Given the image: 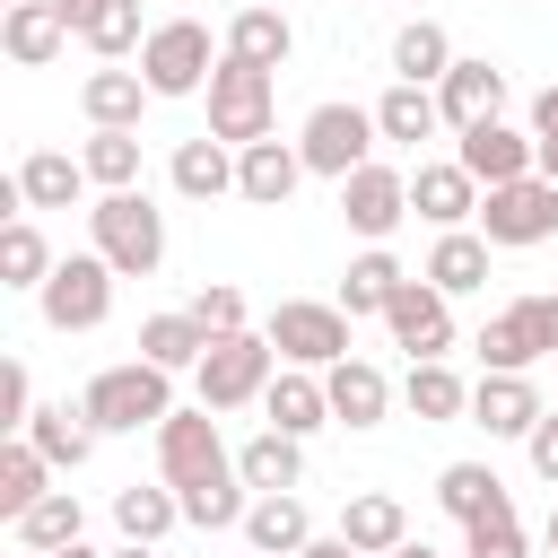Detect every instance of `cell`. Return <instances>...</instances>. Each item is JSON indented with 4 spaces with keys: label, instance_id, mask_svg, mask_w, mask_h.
Returning a JSON list of instances; mask_svg holds the SVG:
<instances>
[{
    "label": "cell",
    "instance_id": "6da1fadb",
    "mask_svg": "<svg viewBox=\"0 0 558 558\" xmlns=\"http://www.w3.org/2000/svg\"><path fill=\"white\" fill-rule=\"evenodd\" d=\"M157 480H166L174 497H192V488H235V480H244L235 453H227V436H218V410H209V401L166 410V427H157Z\"/></svg>",
    "mask_w": 558,
    "mask_h": 558
},
{
    "label": "cell",
    "instance_id": "7a4b0ae2",
    "mask_svg": "<svg viewBox=\"0 0 558 558\" xmlns=\"http://www.w3.org/2000/svg\"><path fill=\"white\" fill-rule=\"evenodd\" d=\"M87 235H96V253L122 270V279H148L157 262H166V209L131 183V192H96L87 201Z\"/></svg>",
    "mask_w": 558,
    "mask_h": 558
},
{
    "label": "cell",
    "instance_id": "3957f363",
    "mask_svg": "<svg viewBox=\"0 0 558 558\" xmlns=\"http://www.w3.org/2000/svg\"><path fill=\"white\" fill-rule=\"evenodd\" d=\"M471 349H480V375H532L541 357L558 366V288H532L506 314H488Z\"/></svg>",
    "mask_w": 558,
    "mask_h": 558
},
{
    "label": "cell",
    "instance_id": "277c9868",
    "mask_svg": "<svg viewBox=\"0 0 558 558\" xmlns=\"http://www.w3.org/2000/svg\"><path fill=\"white\" fill-rule=\"evenodd\" d=\"M78 401H87L96 436H140V427H166V410H174V375L148 366V357H122V366H105Z\"/></svg>",
    "mask_w": 558,
    "mask_h": 558
},
{
    "label": "cell",
    "instance_id": "5b68a950",
    "mask_svg": "<svg viewBox=\"0 0 558 558\" xmlns=\"http://www.w3.org/2000/svg\"><path fill=\"white\" fill-rule=\"evenodd\" d=\"M209 131L227 140V148H253V140H270V122H279V70H253V61H235V52H218V70H209Z\"/></svg>",
    "mask_w": 558,
    "mask_h": 558
},
{
    "label": "cell",
    "instance_id": "8992f818",
    "mask_svg": "<svg viewBox=\"0 0 558 558\" xmlns=\"http://www.w3.org/2000/svg\"><path fill=\"white\" fill-rule=\"evenodd\" d=\"M270 375H279V349H270V331H218L209 349H201V366H192V384H201V401L227 418V410H244V401H262L270 392Z\"/></svg>",
    "mask_w": 558,
    "mask_h": 558
},
{
    "label": "cell",
    "instance_id": "52a82bcc",
    "mask_svg": "<svg viewBox=\"0 0 558 558\" xmlns=\"http://www.w3.org/2000/svg\"><path fill=\"white\" fill-rule=\"evenodd\" d=\"M218 52H227V35H209L201 17H157L148 44H140V78L157 96H201L209 70H218Z\"/></svg>",
    "mask_w": 558,
    "mask_h": 558
},
{
    "label": "cell",
    "instance_id": "ba28073f",
    "mask_svg": "<svg viewBox=\"0 0 558 558\" xmlns=\"http://www.w3.org/2000/svg\"><path fill=\"white\" fill-rule=\"evenodd\" d=\"M375 105H349V96H331V105H314L305 113V131H296V148H305V174H323V183H349L366 157H375Z\"/></svg>",
    "mask_w": 558,
    "mask_h": 558
},
{
    "label": "cell",
    "instance_id": "9c48e42d",
    "mask_svg": "<svg viewBox=\"0 0 558 558\" xmlns=\"http://www.w3.org/2000/svg\"><path fill=\"white\" fill-rule=\"evenodd\" d=\"M480 235L497 253H532L558 235V183L549 174H514V183H488L480 192Z\"/></svg>",
    "mask_w": 558,
    "mask_h": 558
},
{
    "label": "cell",
    "instance_id": "30bf717a",
    "mask_svg": "<svg viewBox=\"0 0 558 558\" xmlns=\"http://www.w3.org/2000/svg\"><path fill=\"white\" fill-rule=\"evenodd\" d=\"M113 279H122V270L87 244V253H61V262H52V279L35 288V305H44L52 331H96V323L113 314Z\"/></svg>",
    "mask_w": 558,
    "mask_h": 558
},
{
    "label": "cell",
    "instance_id": "8fae6325",
    "mask_svg": "<svg viewBox=\"0 0 558 558\" xmlns=\"http://www.w3.org/2000/svg\"><path fill=\"white\" fill-rule=\"evenodd\" d=\"M349 323H357V314H349L340 296H331V305H314V296H279L262 331H270L279 366H340V357H349Z\"/></svg>",
    "mask_w": 558,
    "mask_h": 558
},
{
    "label": "cell",
    "instance_id": "7c38bea8",
    "mask_svg": "<svg viewBox=\"0 0 558 558\" xmlns=\"http://www.w3.org/2000/svg\"><path fill=\"white\" fill-rule=\"evenodd\" d=\"M384 331H392V349H410V357H445V349H453V296L418 270V279H401V288H392Z\"/></svg>",
    "mask_w": 558,
    "mask_h": 558
},
{
    "label": "cell",
    "instance_id": "4fadbf2b",
    "mask_svg": "<svg viewBox=\"0 0 558 558\" xmlns=\"http://www.w3.org/2000/svg\"><path fill=\"white\" fill-rule=\"evenodd\" d=\"M340 218H349V235L384 244V235L410 218V174H401V166H384V157H366V166L340 183Z\"/></svg>",
    "mask_w": 558,
    "mask_h": 558
},
{
    "label": "cell",
    "instance_id": "5bb4252c",
    "mask_svg": "<svg viewBox=\"0 0 558 558\" xmlns=\"http://www.w3.org/2000/svg\"><path fill=\"white\" fill-rule=\"evenodd\" d=\"M410 218H427L436 235H445V227H480V174H471L462 157L410 166Z\"/></svg>",
    "mask_w": 558,
    "mask_h": 558
},
{
    "label": "cell",
    "instance_id": "9a60e30c",
    "mask_svg": "<svg viewBox=\"0 0 558 558\" xmlns=\"http://www.w3.org/2000/svg\"><path fill=\"white\" fill-rule=\"evenodd\" d=\"M78 26H70V9L61 0H9L0 9V52L17 61V70H44V61H61V44H70Z\"/></svg>",
    "mask_w": 558,
    "mask_h": 558
},
{
    "label": "cell",
    "instance_id": "2e32d148",
    "mask_svg": "<svg viewBox=\"0 0 558 558\" xmlns=\"http://www.w3.org/2000/svg\"><path fill=\"white\" fill-rule=\"evenodd\" d=\"M453 157L480 174V192H488V183H514V174H541V166H532V131H514L506 113H488V122L453 131Z\"/></svg>",
    "mask_w": 558,
    "mask_h": 558
},
{
    "label": "cell",
    "instance_id": "e0dca14e",
    "mask_svg": "<svg viewBox=\"0 0 558 558\" xmlns=\"http://www.w3.org/2000/svg\"><path fill=\"white\" fill-rule=\"evenodd\" d=\"M305 183V148L296 140H253V148H235V201H253V209H288V192Z\"/></svg>",
    "mask_w": 558,
    "mask_h": 558
},
{
    "label": "cell",
    "instance_id": "ac0fdd59",
    "mask_svg": "<svg viewBox=\"0 0 558 558\" xmlns=\"http://www.w3.org/2000/svg\"><path fill=\"white\" fill-rule=\"evenodd\" d=\"M436 105H445V131H471V122L506 113V70L480 61V52H462V61L436 78Z\"/></svg>",
    "mask_w": 558,
    "mask_h": 558
},
{
    "label": "cell",
    "instance_id": "d6986e66",
    "mask_svg": "<svg viewBox=\"0 0 558 558\" xmlns=\"http://www.w3.org/2000/svg\"><path fill=\"white\" fill-rule=\"evenodd\" d=\"M323 392H331V418L340 427H384V410H392V375L375 366V357H340V366H323Z\"/></svg>",
    "mask_w": 558,
    "mask_h": 558
},
{
    "label": "cell",
    "instance_id": "ffe728a7",
    "mask_svg": "<svg viewBox=\"0 0 558 558\" xmlns=\"http://www.w3.org/2000/svg\"><path fill=\"white\" fill-rule=\"evenodd\" d=\"M541 384L532 375H480L471 384V427H488V436H532L541 427Z\"/></svg>",
    "mask_w": 558,
    "mask_h": 558
},
{
    "label": "cell",
    "instance_id": "44dd1931",
    "mask_svg": "<svg viewBox=\"0 0 558 558\" xmlns=\"http://www.w3.org/2000/svg\"><path fill=\"white\" fill-rule=\"evenodd\" d=\"M148 96H157V87H148L140 70H113V61L78 78V113H87L96 131H140V113H148Z\"/></svg>",
    "mask_w": 558,
    "mask_h": 558
},
{
    "label": "cell",
    "instance_id": "7402d4cb",
    "mask_svg": "<svg viewBox=\"0 0 558 558\" xmlns=\"http://www.w3.org/2000/svg\"><path fill=\"white\" fill-rule=\"evenodd\" d=\"M17 201H26V209H78V201H87V157H70V148H26V157H17Z\"/></svg>",
    "mask_w": 558,
    "mask_h": 558
},
{
    "label": "cell",
    "instance_id": "603a6c76",
    "mask_svg": "<svg viewBox=\"0 0 558 558\" xmlns=\"http://www.w3.org/2000/svg\"><path fill=\"white\" fill-rule=\"evenodd\" d=\"M262 418H270V427H288V436H314V427H331L323 366H279V375H270V392H262Z\"/></svg>",
    "mask_w": 558,
    "mask_h": 558
},
{
    "label": "cell",
    "instance_id": "cb8c5ba5",
    "mask_svg": "<svg viewBox=\"0 0 558 558\" xmlns=\"http://www.w3.org/2000/svg\"><path fill=\"white\" fill-rule=\"evenodd\" d=\"M305 541H314V514H305V497H296V488H262V497L244 506V549L296 558Z\"/></svg>",
    "mask_w": 558,
    "mask_h": 558
},
{
    "label": "cell",
    "instance_id": "d4e9b609",
    "mask_svg": "<svg viewBox=\"0 0 558 558\" xmlns=\"http://www.w3.org/2000/svg\"><path fill=\"white\" fill-rule=\"evenodd\" d=\"M61 9H70L78 44H87L96 61H122V52H140V44H148V26H140V0H61Z\"/></svg>",
    "mask_w": 558,
    "mask_h": 558
},
{
    "label": "cell",
    "instance_id": "484cf974",
    "mask_svg": "<svg viewBox=\"0 0 558 558\" xmlns=\"http://www.w3.org/2000/svg\"><path fill=\"white\" fill-rule=\"evenodd\" d=\"M26 436L44 445V462H52V471H78V462L96 453V418H87V401H35Z\"/></svg>",
    "mask_w": 558,
    "mask_h": 558
},
{
    "label": "cell",
    "instance_id": "4316f807",
    "mask_svg": "<svg viewBox=\"0 0 558 558\" xmlns=\"http://www.w3.org/2000/svg\"><path fill=\"white\" fill-rule=\"evenodd\" d=\"M235 471H244V488H253V497H262V488H305V436L262 427V436H244V445H235Z\"/></svg>",
    "mask_w": 558,
    "mask_h": 558
},
{
    "label": "cell",
    "instance_id": "83f0119b",
    "mask_svg": "<svg viewBox=\"0 0 558 558\" xmlns=\"http://www.w3.org/2000/svg\"><path fill=\"white\" fill-rule=\"evenodd\" d=\"M340 532H349L366 558H392V549L410 541V506H401L392 488H357V497L340 506Z\"/></svg>",
    "mask_w": 558,
    "mask_h": 558
},
{
    "label": "cell",
    "instance_id": "f1b7e54d",
    "mask_svg": "<svg viewBox=\"0 0 558 558\" xmlns=\"http://www.w3.org/2000/svg\"><path fill=\"white\" fill-rule=\"evenodd\" d=\"M375 131H384L392 148H418V140H436V131H445V105H436V87H410V78H392V87L375 96Z\"/></svg>",
    "mask_w": 558,
    "mask_h": 558
},
{
    "label": "cell",
    "instance_id": "f546056e",
    "mask_svg": "<svg viewBox=\"0 0 558 558\" xmlns=\"http://www.w3.org/2000/svg\"><path fill=\"white\" fill-rule=\"evenodd\" d=\"M166 174H174V192H183V201H227V192H235V148H227L218 131H201V140H183V148H174V166H166Z\"/></svg>",
    "mask_w": 558,
    "mask_h": 558
},
{
    "label": "cell",
    "instance_id": "4dcf8cb0",
    "mask_svg": "<svg viewBox=\"0 0 558 558\" xmlns=\"http://www.w3.org/2000/svg\"><path fill=\"white\" fill-rule=\"evenodd\" d=\"M401 401H410V418H427V427H445V418H471V384H462L445 357H410V375H401Z\"/></svg>",
    "mask_w": 558,
    "mask_h": 558
},
{
    "label": "cell",
    "instance_id": "1f68e13d",
    "mask_svg": "<svg viewBox=\"0 0 558 558\" xmlns=\"http://www.w3.org/2000/svg\"><path fill=\"white\" fill-rule=\"evenodd\" d=\"M227 52L253 61V70H288V52H296L288 9H235V17H227Z\"/></svg>",
    "mask_w": 558,
    "mask_h": 558
},
{
    "label": "cell",
    "instance_id": "d6a6232c",
    "mask_svg": "<svg viewBox=\"0 0 558 558\" xmlns=\"http://www.w3.org/2000/svg\"><path fill=\"white\" fill-rule=\"evenodd\" d=\"M488 253H497V244H488L480 227H445L436 253H427V279H436L445 296H471V288H488Z\"/></svg>",
    "mask_w": 558,
    "mask_h": 558
},
{
    "label": "cell",
    "instance_id": "836d02e7",
    "mask_svg": "<svg viewBox=\"0 0 558 558\" xmlns=\"http://www.w3.org/2000/svg\"><path fill=\"white\" fill-rule=\"evenodd\" d=\"M436 506H445L453 523H480V514H506L514 497H506V480H497L488 462H445V471H436Z\"/></svg>",
    "mask_w": 558,
    "mask_h": 558
},
{
    "label": "cell",
    "instance_id": "e575fe53",
    "mask_svg": "<svg viewBox=\"0 0 558 558\" xmlns=\"http://www.w3.org/2000/svg\"><path fill=\"white\" fill-rule=\"evenodd\" d=\"M453 61H462V52H453V35H445L436 17H410V26L392 35V78H410V87H436Z\"/></svg>",
    "mask_w": 558,
    "mask_h": 558
},
{
    "label": "cell",
    "instance_id": "d590c367",
    "mask_svg": "<svg viewBox=\"0 0 558 558\" xmlns=\"http://www.w3.org/2000/svg\"><path fill=\"white\" fill-rule=\"evenodd\" d=\"M52 488V462H44V445L35 436H9L0 445V523H17L35 497Z\"/></svg>",
    "mask_w": 558,
    "mask_h": 558
},
{
    "label": "cell",
    "instance_id": "8d00e7d4",
    "mask_svg": "<svg viewBox=\"0 0 558 558\" xmlns=\"http://www.w3.org/2000/svg\"><path fill=\"white\" fill-rule=\"evenodd\" d=\"M9 532H17V549H70V541L87 532V506H78L70 488H44V497H35Z\"/></svg>",
    "mask_w": 558,
    "mask_h": 558
},
{
    "label": "cell",
    "instance_id": "74e56055",
    "mask_svg": "<svg viewBox=\"0 0 558 558\" xmlns=\"http://www.w3.org/2000/svg\"><path fill=\"white\" fill-rule=\"evenodd\" d=\"M201 349H209V331L192 323V305H183V314H148V323H140V357H148V366H166V375L201 366Z\"/></svg>",
    "mask_w": 558,
    "mask_h": 558
},
{
    "label": "cell",
    "instance_id": "f35d334b",
    "mask_svg": "<svg viewBox=\"0 0 558 558\" xmlns=\"http://www.w3.org/2000/svg\"><path fill=\"white\" fill-rule=\"evenodd\" d=\"M113 523H122V541H166V532L183 523V497H174L166 480H157V488L131 480V488H113Z\"/></svg>",
    "mask_w": 558,
    "mask_h": 558
},
{
    "label": "cell",
    "instance_id": "ab89813d",
    "mask_svg": "<svg viewBox=\"0 0 558 558\" xmlns=\"http://www.w3.org/2000/svg\"><path fill=\"white\" fill-rule=\"evenodd\" d=\"M401 279H410V270H401V262H392L384 244H366V253H357V262L340 270V305H349V314H384Z\"/></svg>",
    "mask_w": 558,
    "mask_h": 558
},
{
    "label": "cell",
    "instance_id": "60d3db41",
    "mask_svg": "<svg viewBox=\"0 0 558 558\" xmlns=\"http://www.w3.org/2000/svg\"><path fill=\"white\" fill-rule=\"evenodd\" d=\"M52 279V244L35 218H9L0 227V288H44Z\"/></svg>",
    "mask_w": 558,
    "mask_h": 558
},
{
    "label": "cell",
    "instance_id": "b9f144b4",
    "mask_svg": "<svg viewBox=\"0 0 558 558\" xmlns=\"http://www.w3.org/2000/svg\"><path fill=\"white\" fill-rule=\"evenodd\" d=\"M87 183L96 192H131L140 183V131H87Z\"/></svg>",
    "mask_w": 558,
    "mask_h": 558
},
{
    "label": "cell",
    "instance_id": "7bdbcfd3",
    "mask_svg": "<svg viewBox=\"0 0 558 558\" xmlns=\"http://www.w3.org/2000/svg\"><path fill=\"white\" fill-rule=\"evenodd\" d=\"M462 558H532V541H523V514L506 506V514H480V523H462Z\"/></svg>",
    "mask_w": 558,
    "mask_h": 558
},
{
    "label": "cell",
    "instance_id": "ee69618b",
    "mask_svg": "<svg viewBox=\"0 0 558 558\" xmlns=\"http://www.w3.org/2000/svg\"><path fill=\"white\" fill-rule=\"evenodd\" d=\"M192 323H201L209 340H218V331H244V288H235V279H209V288L192 296Z\"/></svg>",
    "mask_w": 558,
    "mask_h": 558
},
{
    "label": "cell",
    "instance_id": "f6af8a7d",
    "mask_svg": "<svg viewBox=\"0 0 558 558\" xmlns=\"http://www.w3.org/2000/svg\"><path fill=\"white\" fill-rule=\"evenodd\" d=\"M523 131H532V166L558 183V87H541V96H532V122H523Z\"/></svg>",
    "mask_w": 558,
    "mask_h": 558
},
{
    "label": "cell",
    "instance_id": "bcb514c9",
    "mask_svg": "<svg viewBox=\"0 0 558 558\" xmlns=\"http://www.w3.org/2000/svg\"><path fill=\"white\" fill-rule=\"evenodd\" d=\"M26 418H35V384H26V366H17V357H0V427H9V436H26Z\"/></svg>",
    "mask_w": 558,
    "mask_h": 558
},
{
    "label": "cell",
    "instance_id": "7dc6e473",
    "mask_svg": "<svg viewBox=\"0 0 558 558\" xmlns=\"http://www.w3.org/2000/svg\"><path fill=\"white\" fill-rule=\"evenodd\" d=\"M523 453H532V471H541V480L558 488V410H541V427L523 436Z\"/></svg>",
    "mask_w": 558,
    "mask_h": 558
},
{
    "label": "cell",
    "instance_id": "c3c4849f",
    "mask_svg": "<svg viewBox=\"0 0 558 558\" xmlns=\"http://www.w3.org/2000/svg\"><path fill=\"white\" fill-rule=\"evenodd\" d=\"M296 558H366V549H357V541H349V532H314V541H305V549H296Z\"/></svg>",
    "mask_w": 558,
    "mask_h": 558
},
{
    "label": "cell",
    "instance_id": "681fc988",
    "mask_svg": "<svg viewBox=\"0 0 558 558\" xmlns=\"http://www.w3.org/2000/svg\"><path fill=\"white\" fill-rule=\"evenodd\" d=\"M113 558H157V541H122V549H113Z\"/></svg>",
    "mask_w": 558,
    "mask_h": 558
},
{
    "label": "cell",
    "instance_id": "f907efd6",
    "mask_svg": "<svg viewBox=\"0 0 558 558\" xmlns=\"http://www.w3.org/2000/svg\"><path fill=\"white\" fill-rule=\"evenodd\" d=\"M392 558H445V549H427V541H401V549H392Z\"/></svg>",
    "mask_w": 558,
    "mask_h": 558
},
{
    "label": "cell",
    "instance_id": "816d5d0a",
    "mask_svg": "<svg viewBox=\"0 0 558 558\" xmlns=\"http://www.w3.org/2000/svg\"><path fill=\"white\" fill-rule=\"evenodd\" d=\"M52 558H105V549H87V541H70V549H52Z\"/></svg>",
    "mask_w": 558,
    "mask_h": 558
},
{
    "label": "cell",
    "instance_id": "f5cc1de1",
    "mask_svg": "<svg viewBox=\"0 0 558 558\" xmlns=\"http://www.w3.org/2000/svg\"><path fill=\"white\" fill-rule=\"evenodd\" d=\"M541 541H549V558H558V506H549V523H541Z\"/></svg>",
    "mask_w": 558,
    "mask_h": 558
},
{
    "label": "cell",
    "instance_id": "db71d44e",
    "mask_svg": "<svg viewBox=\"0 0 558 558\" xmlns=\"http://www.w3.org/2000/svg\"><path fill=\"white\" fill-rule=\"evenodd\" d=\"M235 9H288V0H235Z\"/></svg>",
    "mask_w": 558,
    "mask_h": 558
},
{
    "label": "cell",
    "instance_id": "11a10c76",
    "mask_svg": "<svg viewBox=\"0 0 558 558\" xmlns=\"http://www.w3.org/2000/svg\"><path fill=\"white\" fill-rule=\"evenodd\" d=\"M17 558H52V549H17Z\"/></svg>",
    "mask_w": 558,
    "mask_h": 558
},
{
    "label": "cell",
    "instance_id": "9f6ffc18",
    "mask_svg": "<svg viewBox=\"0 0 558 558\" xmlns=\"http://www.w3.org/2000/svg\"><path fill=\"white\" fill-rule=\"evenodd\" d=\"M253 558H270V549H253Z\"/></svg>",
    "mask_w": 558,
    "mask_h": 558
}]
</instances>
